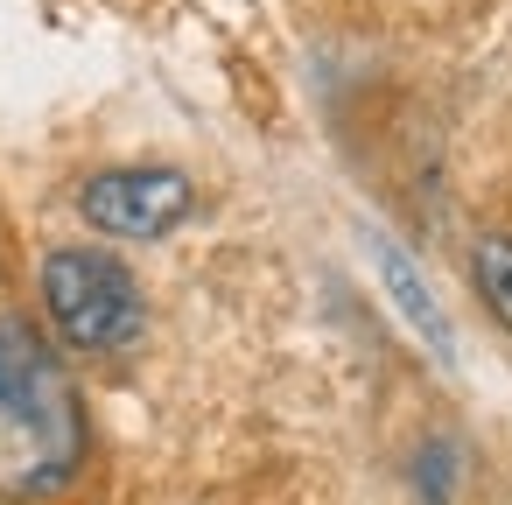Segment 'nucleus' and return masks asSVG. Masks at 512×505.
Segmentation results:
<instances>
[{
  "label": "nucleus",
  "instance_id": "nucleus-1",
  "mask_svg": "<svg viewBox=\"0 0 512 505\" xmlns=\"http://www.w3.org/2000/svg\"><path fill=\"white\" fill-rule=\"evenodd\" d=\"M85 463V400L64 358L0 316V498H50Z\"/></svg>",
  "mask_w": 512,
  "mask_h": 505
},
{
  "label": "nucleus",
  "instance_id": "nucleus-2",
  "mask_svg": "<svg viewBox=\"0 0 512 505\" xmlns=\"http://www.w3.org/2000/svg\"><path fill=\"white\" fill-rule=\"evenodd\" d=\"M43 316H50L57 344L78 358H120L148 330L141 281L99 246H57L43 260Z\"/></svg>",
  "mask_w": 512,
  "mask_h": 505
},
{
  "label": "nucleus",
  "instance_id": "nucleus-3",
  "mask_svg": "<svg viewBox=\"0 0 512 505\" xmlns=\"http://www.w3.org/2000/svg\"><path fill=\"white\" fill-rule=\"evenodd\" d=\"M197 190L183 169H155V162H134V169H99L85 176L78 190V211L92 232L106 239H127V246H148V239H169L183 218H190Z\"/></svg>",
  "mask_w": 512,
  "mask_h": 505
},
{
  "label": "nucleus",
  "instance_id": "nucleus-4",
  "mask_svg": "<svg viewBox=\"0 0 512 505\" xmlns=\"http://www.w3.org/2000/svg\"><path fill=\"white\" fill-rule=\"evenodd\" d=\"M372 260H379V281H386V295H393V302H400V316L414 323V337H421V344H428V351L449 365V358H456V337H449V323H442V309H435L428 281L414 274V260H407L393 239H379V232H372Z\"/></svg>",
  "mask_w": 512,
  "mask_h": 505
},
{
  "label": "nucleus",
  "instance_id": "nucleus-5",
  "mask_svg": "<svg viewBox=\"0 0 512 505\" xmlns=\"http://www.w3.org/2000/svg\"><path fill=\"white\" fill-rule=\"evenodd\" d=\"M470 288L484 295V309L512 330V239L505 232H484L470 246Z\"/></svg>",
  "mask_w": 512,
  "mask_h": 505
},
{
  "label": "nucleus",
  "instance_id": "nucleus-6",
  "mask_svg": "<svg viewBox=\"0 0 512 505\" xmlns=\"http://www.w3.org/2000/svg\"><path fill=\"white\" fill-rule=\"evenodd\" d=\"M456 470H463V449H456L449 435H435V442L414 456V484H421V498H428V505H449V491H456Z\"/></svg>",
  "mask_w": 512,
  "mask_h": 505
}]
</instances>
